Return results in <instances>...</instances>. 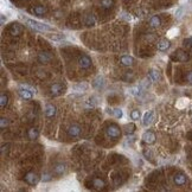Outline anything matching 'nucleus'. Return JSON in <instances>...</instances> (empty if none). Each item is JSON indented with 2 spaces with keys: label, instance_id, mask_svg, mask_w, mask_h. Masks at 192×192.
<instances>
[{
  "label": "nucleus",
  "instance_id": "obj_1",
  "mask_svg": "<svg viewBox=\"0 0 192 192\" xmlns=\"http://www.w3.org/2000/svg\"><path fill=\"white\" fill-rule=\"evenodd\" d=\"M25 21H26V24L31 27V29L36 30V31H39V32H47V31H51V30H52V29L49 26V25H47V24H43V23H39V21H37V20L29 19V18H26Z\"/></svg>",
  "mask_w": 192,
  "mask_h": 192
},
{
  "label": "nucleus",
  "instance_id": "obj_2",
  "mask_svg": "<svg viewBox=\"0 0 192 192\" xmlns=\"http://www.w3.org/2000/svg\"><path fill=\"white\" fill-rule=\"evenodd\" d=\"M33 90L32 88H30L29 86H21L18 90L20 97L24 100H31L33 97Z\"/></svg>",
  "mask_w": 192,
  "mask_h": 192
},
{
  "label": "nucleus",
  "instance_id": "obj_3",
  "mask_svg": "<svg viewBox=\"0 0 192 192\" xmlns=\"http://www.w3.org/2000/svg\"><path fill=\"white\" fill-rule=\"evenodd\" d=\"M121 134L120 128L116 125H110V126L107 128V135L110 138V139H118Z\"/></svg>",
  "mask_w": 192,
  "mask_h": 192
},
{
  "label": "nucleus",
  "instance_id": "obj_4",
  "mask_svg": "<svg viewBox=\"0 0 192 192\" xmlns=\"http://www.w3.org/2000/svg\"><path fill=\"white\" fill-rule=\"evenodd\" d=\"M146 89H144L141 86L139 87H132V88H129L128 89V94L129 95H132V96H135V97H139V96H141L142 94L145 93Z\"/></svg>",
  "mask_w": 192,
  "mask_h": 192
},
{
  "label": "nucleus",
  "instance_id": "obj_5",
  "mask_svg": "<svg viewBox=\"0 0 192 192\" xmlns=\"http://www.w3.org/2000/svg\"><path fill=\"white\" fill-rule=\"evenodd\" d=\"M25 180H26L27 184H30V185H36L39 181V178H38V176L34 172H29L25 176Z\"/></svg>",
  "mask_w": 192,
  "mask_h": 192
},
{
  "label": "nucleus",
  "instance_id": "obj_6",
  "mask_svg": "<svg viewBox=\"0 0 192 192\" xmlns=\"http://www.w3.org/2000/svg\"><path fill=\"white\" fill-rule=\"evenodd\" d=\"M153 120H154V112H153V110H150V112H147L145 115H144L142 123H144V126H150L153 122Z\"/></svg>",
  "mask_w": 192,
  "mask_h": 192
},
{
  "label": "nucleus",
  "instance_id": "obj_7",
  "mask_svg": "<svg viewBox=\"0 0 192 192\" xmlns=\"http://www.w3.org/2000/svg\"><path fill=\"white\" fill-rule=\"evenodd\" d=\"M78 64L82 69H87V68H89V66L92 65V60L88 57V56H82L80 57V60H78Z\"/></svg>",
  "mask_w": 192,
  "mask_h": 192
},
{
  "label": "nucleus",
  "instance_id": "obj_8",
  "mask_svg": "<svg viewBox=\"0 0 192 192\" xmlns=\"http://www.w3.org/2000/svg\"><path fill=\"white\" fill-rule=\"evenodd\" d=\"M81 133V127L78 125H73V126H70L68 128V134L70 135V136H78Z\"/></svg>",
  "mask_w": 192,
  "mask_h": 192
},
{
  "label": "nucleus",
  "instance_id": "obj_9",
  "mask_svg": "<svg viewBox=\"0 0 192 192\" xmlns=\"http://www.w3.org/2000/svg\"><path fill=\"white\" fill-rule=\"evenodd\" d=\"M142 140L146 144H153L155 141V135L152 132H145L142 134Z\"/></svg>",
  "mask_w": 192,
  "mask_h": 192
},
{
  "label": "nucleus",
  "instance_id": "obj_10",
  "mask_svg": "<svg viewBox=\"0 0 192 192\" xmlns=\"http://www.w3.org/2000/svg\"><path fill=\"white\" fill-rule=\"evenodd\" d=\"M62 92H63V87H62V84H60V83H55V84H52L51 88H50V93H51V95H53V96L60 95Z\"/></svg>",
  "mask_w": 192,
  "mask_h": 192
},
{
  "label": "nucleus",
  "instance_id": "obj_11",
  "mask_svg": "<svg viewBox=\"0 0 192 192\" xmlns=\"http://www.w3.org/2000/svg\"><path fill=\"white\" fill-rule=\"evenodd\" d=\"M120 62H121V64L125 66H132L134 64V58L131 57V56H122L121 58H120Z\"/></svg>",
  "mask_w": 192,
  "mask_h": 192
},
{
  "label": "nucleus",
  "instance_id": "obj_12",
  "mask_svg": "<svg viewBox=\"0 0 192 192\" xmlns=\"http://www.w3.org/2000/svg\"><path fill=\"white\" fill-rule=\"evenodd\" d=\"M56 107L53 105H47L45 106V115L47 118H53L56 115Z\"/></svg>",
  "mask_w": 192,
  "mask_h": 192
},
{
  "label": "nucleus",
  "instance_id": "obj_13",
  "mask_svg": "<svg viewBox=\"0 0 192 192\" xmlns=\"http://www.w3.org/2000/svg\"><path fill=\"white\" fill-rule=\"evenodd\" d=\"M73 92L74 93H83L88 89V84L87 83H78V84H75L73 86Z\"/></svg>",
  "mask_w": 192,
  "mask_h": 192
},
{
  "label": "nucleus",
  "instance_id": "obj_14",
  "mask_svg": "<svg viewBox=\"0 0 192 192\" xmlns=\"http://www.w3.org/2000/svg\"><path fill=\"white\" fill-rule=\"evenodd\" d=\"M174 60H179V62H186V60H189V55L186 52H184V51H181V50H178V51L176 52Z\"/></svg>",
  "mask_w": 192,
  "mask_h": 192
},
{
  "label": "nucleus",
  "instance_id": "obj_15",
  "mask_svg": "<svg viewBox=\"0 0 192 192\" xmlns=\"http://www.w3.org/2000/svg\"><path fill=\"white\" fill-rule=\"evenodd\" d=\"M186 183V177L184 176V174H176L174 176V184L176 185H184Z\"/></svg>",
  "mask_w": 192,
  "mask_h": 192
},
{
  "label": "nucleus",
  "instance_id": "obj_16",
  "mask_svg": "<svg viewBox=\"0 0 192 192\" xmlns=\"http://www.w3.org/2000/svg\"><path fill=\"white\" fill-rule=\"evenodd\" d=\"M168 47H170V42L167 39L159 40V43H158V50H160V51H166Z\"/></svg>",
  "mask_w": 192,
  "mask_h": 192
},
{
  "label": "nucleus",
  "instance_id": "obj_17",
  "mask_svg": "<svg viewBox=\"0 0 192 192\" xmlns=\"http://www.w3.org/2000/svg\"><path fill=\"white\" fill-rule=\"evenodd\" d=\"M38 60L40 63H47L49 60H51V55L47 52H40L38 55Z\"/></svg>",
  "mask_w": 192,
  "mask_h": 192
},
{
  "label": "nucleus",
  "instance_id": "obj_18",
  "mask_svg": "<svg viewBox=\"0 0 192 192\" xmlns=\"http://www.w3.org/2000/svg\"><path fill=\"white\" fill-rule=\"evenodd\" d=\"M21 31H23V27L20 26L19 24H13L12 27H11V30H10V33L12 36H18V34L21 33Z\"/></svg>",
  "mask_w": 192,
  "mask_h": 192
},
{
  "label": "nucleus",
  "instance_id": "obj_19",
  "mask_svg": "<svg viewBox=\"0 0 192 192\" xmlns=\"http://www.w3.org/2000/svg\"><path fill=\"white\" fill-rule=\"evenodd\" d=\"M187 105H189V100L185 99V97H183V99H179L178 101H177L176 107H177L178 109H184Z\"/></svg>",
  "mask_w": 192,
  "mask_h": 192
},
{
  "label": "nucleus",
  "instance_id": "obj_20",
  "mask_svg": "<svg viewBox=\"0 0 192 192\" xmlns=\"http://www.w3.org/2000/svg\"><path fill=\"white\" fill-rule=\"evenodd\" d=\"M148 77L152 80V82H155V81L160 80V74H159V71H158V70H154V69H152V70L150 71Z\"/></svg>",
  "mask_w": 192,
  "mask_h": 192
},
{
  "label": "nucleus",
  "instance_id": "obj_21",
  "mask_svg": "<svg viewBox=\"0 0 192 192\" xmlns=\"http://www.w3.org/2000/svg\"><path fill=\"white\" fill-rule=\"evenodd\" d=\"M160 24H161V20H160V18L158 16H154V17H152L151 20H150V25L152 27H158V26H160Z\"/></svg>",
  "mask_w": 192,
  "mask_h": 192
},
{
  "label": "nucleus",
  "instance_id": "obj_22",
  "mask_svg": "<svg viewBox=\"0 0 192 192\" xmlns=\"http://www.w3.org/2000/svg\"><path fill=\"white\" fill-rule=\"evenodd\" d=\"M65 170H66L65 164H57L56 167H55V173L56 174H63V173L65 172Z\"/></svg>",
  "mask_w": 192,
  "mask_h": 192
},
{
  "label": "nucleus",
  "instance_id": "obj_23",
  "mask_svg": "<svg viewBox=\"0 0 192 192\" xmlns=\"http://www.w3.org/2000/svg\"><path fill=\"white\" fill-rule=\"evenodd\" d=\"M38 135H39V133H38V131L36 129V128H30L29 129V132H27V136L30 138V139H37L38 138Z\"/></svg>",
  "mask_w": 192,
  "mask_h": 192
},
{
  "label": "nucleus",
  "instance_id": "obj_24",
  "mask_svg": "<svg viewBox=\"0 0 192 192\" xmlns=\"http://www.w3.org/2000/svg\"><path fill=\"white\" fill-rule=\"evenodd\" d=\"M7 103H8V97H7V95L1 94V96H0V107H1V108H5Z\"/></svg>",
  "mask_w": 192,
  "mask_h": 192
},
{
  "label": "nucleus",
  "instance_id": "obj_25",
  "mask_svg": "<svg viewBox=\"0 0 192 192\" xmlns=\"http://www.w3.org/2000/svg\"><path fill=\"white\" fill-rule=\"evenodd\" d=\"M93 185L96 187V189H102L103 186H105V181L103 180H101L99 178H95L93 180Z\"/></svg>",
  "mask_w": 192,
  "mask_h": 192
},
{
  "label": "nucleus",
  "instance_id": "obj_26",
  "mask_svg": "<svg viewBox=\"0 0 192 192\" xmlns=\"http://www.w3.org/2000/svg\"><path fill=\"white\" fill-rule=\"evenodd\" d=\"M103 77H101V76H99L96 80H95V82H94V86L96 87V88H101V87H103V84H105V82H103Z\"/></svg>",
  "mask_w": 192,
  "mask_h": 192
},
{
  "label": "nucleus",
  "instance_id": "obj_27",
  "mask_svg": "<svg viewBox=\"0 0 192 192\" xmlns=\"http://www.w3.org/2000/svg\"><path fill=\"white\" fill-rule=\"evenodd\" d=\"M179 33V30L178 29H176V27H173V29H171L168 32H167V37L168 38H173V37H176L177 34Z\"/></svg>",
  "mask_w": 192,
  "mask_h": 192
},
{
  "label": "nucleus",
  "instance_id": "obj_28",
  "mask_svg": "<svg viewBox=\"0 0 192 192\" xmlns=\"http://www.w3.org/2000/svg\"><path fill=\"white\" fill-rule=\"evenodd\" d=\"M113 114H114V116L118 118V119H121V118L123 116V113H122V110H121L120 108H115V109H113Z\"/></svg>",
  "mask_w": 192,
  "mask_h": 192
},
{
  "label": "nucleus",
  "instance_id": "obj_29",
  "mask_svg": "<svg viewBox=\"0 0 192 192\" xmlns=\"http://www.w3.org/2000/svg\"><path fill=\"white\" fill-rule=\"evenodd\" d=\"M45 7H43V6H37V7H34V13L36 14H38V16H40V14H44L45 13Z\"/></svg>",
  "mask_w": 192,
  "mask_h": 192
},
{
  "label": "nucleus",
  "instance_id": "obj_30",
  "mask_svg": "<svg viewBox=\"0 0 192 192\" xmlns=\"http://www.w3.org/2000/svg\"><path fill=\"white\" fill-rule=\"evenodd\" d=\"M7 126H8V120H7L6 118H1V119H0V127L4 129V128Z\"/></svg>",
  "mask_w": 192,
  "mask_h": 192
},
{
  "label": "nucleus",
  "instance_id": "obj_31",
  "mask_svg": "<svg viewBox=\"0 0 192 192\" xmlns=\"http://www.w3.org/2000/svg\"><path fill=\"white\" fill-rule=\"evenodd\" d=\"M134 128H135V126H134L133 123H131V125H127V126H125V132H126L127 134H129V133H133Z\"/></svg>",
  "mask_w": 192,
  "mask_h": 192
},
{
  "label": "nucleus",
  "instance_id": "obj_32",
  "mask_svg": "<svg viewBox=\"0 0 192 192\" xmlns=\"http://www.w3.org/2000/svg\"><path fill=\"white\" fill-rule=\"evenodd\" d=\"M131 116H132L133 120H139L140 119V112L139 110H133L131 113Z\"/></svg>",
  "mask_w": 192,
  "mask_h": 192
},
{
  "label": "nucleus",
  "instance_id": "obj_33",
  "mask_svg": "<svg viewBox=\"0 0 192 192\" xmlns=\"http://www.w3.org/2000/svg\"><path fill=\"white\" fill-rule=\"evenodd\" d=\"M94 24H95V19H94V17L93 16H89L88 19H87V25L90 26V25H94Z\"/></svg>",
  "mask_w": 192,
  "mask_h": 192
},
{
  "label": "nucleus",
  "instance_id": "obj_34",
  "mask_svg": "<svg viewBox=\"0 0 192 192\" xmlns=\"http://www.w3.org/2000/svg\"><path fill=\"white\" fill-rule=\"evenodd\" d=\"M110 5H112V0H102V6L108 8V7H110Z\"/></svg>",
  "mask_w": 192,
  "mask_h": 192
},
{
  "label": "nucleus",
  "instance_id": "obj_35",
  "mask_svg": "<svg viewBox=\"0 0 192 192\" xmlns=\"http://www.w3.org/2000/svg\"><path fill=\"white\" fill-rule=\"evenodd\" d=\"M42 180H43V181H50V180H51V176H50L49 173H45V174H43Z\"/></svg>",
  "mask_w": 192,
  "mask_h": 192
},
{
  "label": "nucleus",
  "instance_id": "obj_36",
  "mask_svg": "<svg viewBox=\"0 0 192 192\" xmlns=\"http://www.w3.org/2000/svg\"><path fill=\"white\" fill-rule=\"evenodd\" d=\"M186 80H187L189 83H191L192 84V71H189V73H187V75H186Z\"/></svg>",
  "mask_w": 192,
  "mask_h": 192
},
{
  "label": "nucleus",
  "instance_id": "obj_37",
  "mask_svg": "<svg viewBox=\"0 0 192 192\" xmlns=\"http://www.w3.org/2000/svg\"><path fill=\"white\" fill-rule=\"evenodd\" d=\"M181 13H183V8H179L178 11H177V17L180 18V17H181Z\"/></svg>",
  "mask_w": 192,
  "mask_h": 192
},
{
  "label": "nucleus",
  "instance_id": "obj_38",
  "mask_svg": "<svg viewBox=\"0 0 192 192\" xmlns=\"http://www.w3.org/2000/svg\"><path fill=\"white\" fill-rule=\"evenodd\" d=\"M185 43L186 45H192V38H190V39H185Z\"/></svg>",
  "mask_w": 192,
  "mask_h": 192
},
{
  "label": "nucleus",
  "instance_id": "obj_39",
  "mask_svg": "<svg viewBox=\"0 0 192 192\" xmlns=\"http://www.w3.org/2000/svg\"><path fill=\"white\" fill-rule=\"evenodd\" d=\"M51 38H52V39H62L63 36H51Z\"/></svg>",
  "mask_w": 192,
  "mask_h": 192
},
{
  "label": "nucleus",
  "instance_id": "obj_40",
  "mask_svg": "<svg viewBox=\"0 0 192 192\" xmlns=\"http://www.w3.org/2000/svg\"><path fill=\"white\" fill-rule=\"evenodd\" d=\"M123 18H125L126 20H132V17L128 16V14H123Z\"/></svg>",
  "mask_w": 192,
  "mask_h": 192
}]
</instances>
